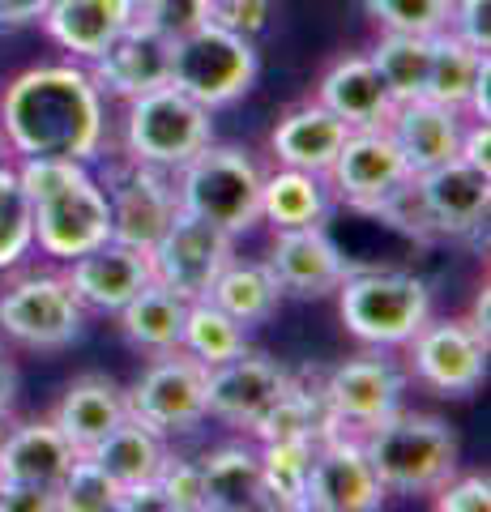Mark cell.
I'll use <instances>...</instances> for the list:
<instances>
[{"instance_id":"cell-14","label":"cell","mask_w":491,"mask_h":512,"mask_svg":"<svg viewBox=\"0 0 491 512\" xmlns=\"http://www.w3.org/2000/svg\"><path fill=\"white\" fill-rule=\"evenodd\" d=\"M325 406L342 436H363L402 406L406 380L385 355H359L334 367L325 380Z\"/></svg>"},{"instance_id":"cell-29","label":"cell","mask_w":491,"mask_h":512,"mask_svg":"<svg viewBox=\"0 0 491 512\" xmlns=\"http://www.w3.org/2000/svg\"><path fill=\"white\" fill-rule=\"evenodd\" d=\"M184 312H188V299H180L176 291L150 282L141 295H133L120 316V329L133 346L150 350V355H167V350H180V333H184Z\"/></svg>"},{"instance_id":"cell-38","label":"cell","mask_w":491,"mask_h":512,"mask_svg":"<svg viewBox=\"0 0 491 512\" xmlns=\"http://www.w3.org/2000/svg\"><path fill=\"white\" fill-rule=\"evenodd\" d=\"M372 218L380 222H389L393 231H402L406 239H415V244H445L436 231V218L432 210H427V197H423V188H419V175H410V180H402L398 188L389 192V197H380L372 210Z\"/></svg>"},{"instance_id":"cell-32","label":"cell","mask_w":491,"mask_h":512,"mask_svg":"<svg viewBox=\"0 0 491 512\" xmlns=\"http://www.w3.org/2000/svg\"><path fill=\"white\" fill-rule=\"evenodd\" d=\"M248 431L261 444H269V440H325V436H334L338 427H334V414L325 406V393L304 389V384L291 380V389L282 393Z\"/></svg>"},{"instance_id":"cell-26","label":"cell","mask_w":491,"mask_h":512,"mask_svg":"<svg viewBox=\"0 0 491 512\" xmlns=\"http://www.w3.org/2000/svg\"><path fill=\"white\" fill-rule=\"evenodd\" d=\"M346 137H351V124L338 120L334 111L321 107V103H304V107H295L278 120L269 146H274L282 167L329 175V167H334V158H338Z\"/></svg>"},{"instance_id":"cell-48","label":"cell","mask_w":491,"mask_h":512,"mask_svg":"<svg viewBox=\"0 0 491 512\" xmlns=\"http://www.w3.org/2000/svg\"><path fill=\"white\" fill-rule=\"evenodd\" d=\"M47 5H52V0H0V30L22 26V22H39Z\"/></svg>"},{"instance_id":"cell-23","label":"cell","mask_w":491,"mask_h":512,"mask_svg":"<svg viewBox=\"0 0 491 512\" xmlns=\"http://www.w3.org/2000/svg\"><path fill=\"white\" fill-rule=\"evenodd\" d=\"M389 133L402 146L410 171H432L440 163H449L462 150V133H466V111L445 107L436 99H410L398 103L389 116Z\"/></svg>"},{"instance_id":"cell-42","label":"cell","mask_w":491,"mask_h":512,"mask_svg":"<svg viewBox=\"0 0 491 512\" xmlns=\"http://www.w3.org/2000/svg\"><path fill=\"white\" fill-rule=\"evenodd\" d=\"M269 18H274V0H205V22L244 39H257Z\"/></svg>"},{"instance_id":"cell-18","label":"cell","mask_w":491,"mask_h":512,"mask_svg":"<svg viewBox=\"0 0 491 512\" xmlns=\"http://www.w3.org/2000/svg\"><path fill=\"white\" fill-rule=\"evenodd\" d=\"M269 269L282 286V295H299V299H325L351 274V261L342 256L338 239L325 231V222L316 227H295V231H278L274 252H269Z\"/></svg>"},{"instance_id":"cell-27","label":"cell","mask_w":491,"mask_h":512,"mask_svg":"<svg viewBox=\"0 0 491 512\" xmlns=\"http://www.w3.org/2000/svg\"><path fill=\"white\" fill-rule=\"evenodd\" d=\"M205 512H257L265 504L261 457L248 444H223L201 457Z\"/></svg>"},{"instance_id":"cell-10","label":"cell","mask_w":491,"mask_h":512,"mask_svg":"<svg viewBox=\"0 0 491 512\" xmlns=\"http://www.w3.org/2000/svg\"><path fill=\"white\" fill-rule=\"evenodd\" d=\"M124 397H129V419L146 423L158 436L193 431L205 419V363L188 350H167Z\"/></svg>"},{"instance_id":"cell-36","label":"cell","mask_w":491,"mask_h":512,"mask_svg":"<svg viewBox=\"0 0 491 512\" xmlns=\"http://www.w3.org/2000/svg\"><path fill=\"white\" fill-rule=\"evenodd\" d=\"M180 350H188L197 363L214 367L227 363L248 350V329L235 316H227L218 303L210 299H193L184 312V333H180Z\"/></svg>"},{"instance_id":"cell-1","label":"cell","mask_w":491,"mask_h":512,"mask_svg":"<svg viewBox=\"0 0 491 512\" xmlns=\"http://www.w3.org/2000/svg\"><path fill=\"white\" fill-rule=\"evenodd\" d=\"M0 128L18 158L94 163L107 141L103 90L82 64H35L5 86Z\"/></svg>"},{"instance_id":"cell-39","label":"cell","mask_w":491,"mask_h":512,"mask_svg":"<svg viewBox=\"0 0 491 512\" xmlns=\"http://www.w3.org/2000/svg\"><path fill=\"white\" fill-rule=\"evenodd\" d=\"M368 18L393 35H440L449 30L453 0H363Z\"/></svg>"},{"instance_id":"cell-17","label":"cell","mask_w":491,"mask_h":512,"mask_svg":"<svg viewBox=\"0 0 491 512\" xmlns=\"http://www.w3.org/2000/svg\"><path fill=\"white\" fill-rule=\"evenodd\" d=\"M90 77L103 90V99H137L154 86L171 82V35H163L150 18H133V26L107 47L99 60H90Z\"/></svg>"},{"instance_id":"cell-8","label":"cell","mask_w":491,"mask_h":512,"mask_svg":"<svg viewBox=\"0 0 491 512\" xmlns=\"http://www.w3.org/2000/svg\"><path fill=\"white\" fill-rule=\"evenodd\" d=\"M0 329L30 350H65L86 333V303L65 274H30L0 291Z\"/></svg>"},{"instance_id":"cell-28","label":"cell","mask_w":491,"mask_h":512,"mask_svg":"<svg viewBox=\"0 0 491 512\" xmlns=\"http://www.w3.org/2000/svg\"><path fill=\"white\" fill-rule=\"evenodd\" d=\"M205 299L218 303L227 316H235L244 329H252V325H265V320L278 312L282 286L265 261H235L231 256L223 265V274H218L214 286L205 291Z\"/></svg>"},{"instance_id":"cell-43","label":"cell","mask_w":491,"mask_h":512,"mask_svg":"<svg viewBox=\"0 0 491 512\" xmlns=\"http://www.w3.org/2000/svg\"><path fill=\"white\" fill-rule=\"evenodd\" d=\"M137 13L150 18L163 35L176 39L205 22V0H137Z\"/></svg>"},{"instance_id":"cell-13","label":"cell","mask_w":491,"mask_h":512,"mask_svg":"<svg viewBox=\"0 0 491 512\" xmlns=\"http://www.w3.org/2000/svg\"><path fill=\"white\" fill-rule=\"evenodd\" d=\"M385 495L389 491L376 478L359 436L334 431V436L316 440L304 512H376L385 508Z\"/></svg>"},{"instance_id":"cell-33","label":"cell","mask_w":491,"mask_h":512,"mask_svg":"<svg viewBox=\"0 0 491 512\" xmlns=\"http://www.w3.org/2000/svg\"><path fill=\"white\" fill-rule=\"evenodd\" d=\"M487 69H491L487 52H474V47H466L457 35L440 30V35H432V73H427L423 99H436L445 107L466 111L470 94H474V86H479V77Z\"/></svg>"},{"instance_id":"cell-44","label":"cell","mask_w":491,"mask_h":512,"mask_svg":"<svg viewBox=\"0 0 491 512\" xmlns=\"http://www.w3.org/2000/svg\"><path fill=\"white\" fill-rule=\"evenodd\" d=\"M449 35H457L474 52L491 47V0H453Z\"/></svg>"},{"instance_id":"cell-49","label":"cell","mask_w":491,"mask_h":512,"mask_svg":"<svg viewBox=\"0 0 491 512\" xmlns=\"http://www.w3.org/2000/svg\"><path fill=\"white\" fill-rule=\"evenodd\" d=\"M13 406H18V367L0 346V419H13Z\"/></svg>"},{"instance_id":"cell-22","label":"cell","mask_w":491,"mask_h":512,"mask_svg":"<svg viewBox=\"0 0 491 512\" xmlns=\"http://www.w3.org/2000/svg\"><path fill=\"white\" fill-rule=\"evenodd\" d=\"M77 457L82 453L65 440V431H60L52 419L18 423V427L5 431V440H0V470H5V478L18 487L56 491L65 483V474L73 470Z\"/></svg>"},{"instance_id":"cell-19","label":"cell","mask_w":491,"mask_h":512,"mask_svg":"<svg viewBox=\"0 0 491 512\" xmlns=\"http://www.w3.org/2000/svg\"><path fill=\"white\" fill-rule=\"evenodd\" d=\"M419 188L436 218L440 239H479L491 214V175L470 167L466 158H449L432 171H419Z\"/></svg>"},{"instance_id":"cell-12","label":"cell","mask_w":491,"mask_h":512,"mask_svg":"<svg viewBox=\"0 0 491 512\" xmlns=\"http://www.w3.org/2000/svg\"><path fill=\"white\" fill-rule=\"evenodd\" d=\"M415 376L440 397H470L487 380V338L470 320H427L406 342Z\"/></svg>"},{"instance_id":"cell-3","label":"cell","mask_w":491,"mask_h":512,"mask_svg":"<svg viewBox=\"0 0 491 512\" xmlns=\"http://www.w3.org/2000/svg\"><path fill=\"white\" fill-rule=\"evenodd\" d=\"M359 444L385 491L398 495H432L462 466L457 431L445 419H436V414H419L402 406L389 419H380L372 431H363Z\"/></svg>"},{"instance_id":"cell-50","label":"cell","mask_w":491,"mask_h":512,"mask_svg":"<svg viewBox=\"0 0 491 512\" xmlns=\"http://www.w3.org/2000/svg\"><path fill=\"white\" fill-rule=\"evenodd\" d=\"M9 154L13 150H9V141H5V128H0V163H9Z\"/></svg>"},{"instance_id":"cell-25","label":"cell","mask_w":491,"mask_h":512,"mask_svg":"<svg viewBox=\"0 0 491 512\" xmlns=\"http://www.w3.org/2000/svg\"><path fill=\"white\" fill-rule=\"evenodd\" d=\"M316 103L329 107L338 120H346L351 128H380L393 116V94L385 86V77L376 73L372 56H346L334 69L321 77V90H316Z\"/></svg>"},{"instance_id":"cell-30","label":"cell","mask_w":491,"mask_h":512,"mask_svg":"<svg viewBox=\"0 0 491 512\" xmlns=\"http://www.w3.org/2000/svg\"><path fill=\"white\" fill-rule=\"evenodd\" d=\"M329 214V192L321 184V175L282 167L274 175H265L261 184V218L274 231H295V227H316Z\"/></svg>"},{"instance_id":"cell-34","label":"cell","mask_w":491,"mask_h":512,"mask_svg":"<svg viewBox=\"0 0 491 512\" xmlns=\"http://www.w3.org/2000/svg\"><path fill=\"white\" fill-rule=\"evenodd\" d=\"M372 64L385 77L393 103H410L427 94V73H432V35H393L385 30L372 47Z\"/></svg>"},{"instance_id":"cell-11","label":"cell","mask_w":491,"mask_h":512,"mask_svg":"<svg viewBox=\"0 0 491 512\" xmlns=\"http://www.w3.org/2000/svg\"><path fill=\"white\" fill-rule=\"evenodd\" d=\"M107 201H112V239L150 252L171 218L180 214V192L171 171L150 167V163H124L107 180Z\"/></svg>"},{"instance_id":"cell-6","label":"cell","mask_w":491,"mask_h":512,"mask_svg":"<svg viewBox=\"0 0 491 512\" xmlns=\"http://www.w3.org/2000/svg\"><path fill=\"white\" fill-rule=\"evenodd\" d=\"M261 73V56L252 39L231 35V30L201 22L171 39V86L184 90L201 107H231L244 99Z\"/></svg>"},{"instance_id":"cell-35","label":"cell","mask_w":491,"mask_h":512,"mask_svg":"<svg viewBox=\"0 0 491 512\" xmlns=\"http://www.w3.org/2000/svg\"><path fill=\"white\" fill-rule=\"evenodd\" d=\"M257 457H261L265 504L269 508H287V512H304L316 440H269V444H261Z\"/></svg>"},{"instance_id":"cell-31","label":"cell","mask_w":491,"mask_h":512,"mask_svg":"<svg viewBox=\"0 0 491 512\" xmlns=\"http://www.w3.org/2000/svg\"><path fill=\"white\" fill-rule=\"evenodd\" d=\"M86 457L112 478L116 487H133V483L158 478V466H163L167 448H163V436H158V431H150L137 419H124L112 436L94 444Z\"/></svg>"},{"instance_id":"cell-5","label":"cell","mask_w":491,"mask_h":512,"mask_svg":"<svg viewBox=\"0 0 491 512\" xmlns=\"http://www.w3.org/2000/svg\"><path fill=\"white\" fill-rule=\"evenodd\" d=\"M261 184L265 175L240 146H205L176 171L180 210L197 214L231 235H244L261 222Z\"/></svg>"},{"instance_id":"cell-2","label":"cell","mask_w":491,"mask_h":512,"mask_svg":"<svg viewBox=\"0 0 491 512\" xmlns=\"http://www.w3.org/2000/svg\"><path fill=\"white\" fill-rule=\"evenodd\" d=\"M18 175L30 197L35 244L47 256L73 261V256L112 239V201H107V188L94 180L90 163H77V158H22Z\"/></svg>"},{"instance_id":"cell-20","label":"cell","mask_w":491,"mask_h":512,"mask_svg":"<svg viewBox=\"0 0 491 512\" xmlns=\"http://www.w3.org/2000/svg\"><path fill=\"white\" fill-rule=\"evenodd\" d=\"M65 278H69L73 295L82 299L86 308H94V312H120L133 295H141L154 282V269H150V252L107 239V244L73 256Z\"/></svg>"},{"instance_id":"cell-46","label":"cell","mask_w":491,"mask_h":512,"mask_svg":"<svg viewBox=\"0 0 491 512\" xmlns=\"http://www.w3.org/2000/svg\"><path fill=\"white\" fill-rule=\"evenodd\" d=\"M0 512H56V491H39V487H5V500H0Z\"/></svg>"},{"instance_id":"cell-40","label":"cell","mask_w":491,"mask_h":512,"mask_svg":"<svg viewBox=\"0 0 491 512\" xmlns=\"http://www.w3.org/2000/svg\"><path fill=\"white\" fill-rule=\"evenodd\" d=\"M120 487L107 478L94 461L82 453L65 474V483L56 487V508L60 512H116Z\"/></svg>"},{"instance_id":"cell-45","label":"cell","mask_w":491,"mask_h":512,"mask_svg":"<svg viewBox=\"0 0 491 512\" xmlns=\"http://www.w3.org/2000/svg\"><path fill=\"white\" fill-rule=\"evenodd\" d=\"M436 495V508L440 512H487L491 508V483L483 474H466V478H449Z\"/></svg>"},{"instance_id":"cell-16","label":"cell","mask_w":491,"mask_h":512,"mask_svg":"<svg viewBox=\"0 0 491 512\" xmlns=\"http://www.w3.org/2000/svg\"><path fill=\"white\" fill-rule=\"evenodd\" d=\"M410 175L415 171H410L402 146L393 141L389 124L351 128V137L342 141L334 167H329V180H334V188L342 192V201L359 214H368L380 197H389V192L402 180H410Z\"/></svg>"},{"instance_id":"cell-52","label":"cell","mask_w":491,"mask_h":512,"mask_svg":"<svg viewBox=\"0 0 491 512\" xmlns=\"http://www.w3.org/2000/svg\"><path fill=\"white\" fill-rule=\"evenodd\" d=\"M5 431H9V419H0V440H5Z\"/></svg>"},{"instance_id":"cell-4","label":"cell","mask_w":491,"mask_h":512,"mask_svg":"<svg viewBox=\"0 0 491 512\" xmlns=\"http://www.w3.org/2000/svg\"><path fill=\"white\" fill-rule=\"evenodd\" d=\"M342 325L376 350L406 346L432 320L427 282L402 269H351L338 286Z\"/></svg>"},{"instance_id":"cell-24","label":"cell","mask_w":491,"mask_h":512,"mask_svg":"<svg viewBox=\"0 0 491 512\" xmlns=\"http://www.w3.org/2000/svg\"><path fill=\"white\" fill-rule=\"evenodd\" d=\"M124 419H129V397H124V389L112 376L73 380L52 414V423L65 431V440L77 453H90V448L112 436Z\"/></svg>"},{"instance_id":"cell-9","label":"cell","mask_w":491,"mask_h":512,"mask_svg":"<svg viewBox=\"0 0 491 512\" xmlns=\"http://www.w3.org/2000/svg\"><path fill=\"white\" fill-rule=\"evenodd\" d=\"M231 256H235L231 231L180 210L163 231V239L150 248V269L158 286H167V291H176L180 299L193 303V299H205V291L223 274Z\"/></svg>"},{"instance_id":"cell-41","label":"cell","mask_w":491,"mask_h":512,"mask_svg":"<svg viewBox=\"0 0 491 512\" xmlns=\"http://www.w3.org/2000/svg\"><path fill=\"white\" fill-rule=\"evenodd\" d=\"M158 491L167 500V512H205V483H201V461L188 457H163L158 466Z\"/></svg>"},{"instance_id":"cell-21","label":"cell","mask_w":491,"mask_h":512,"mask_svg":"<svg viewBox=\"0 0 491 512\" xmlns=\"http://www.w3.org/2000/svg\"><path fill=\"white\" fill-rule=\"evenodd\" d=\"M137 18V0H52L43 9V30L73 60H99Z\"/></svg>"},{"instance_id":"cell-7","label":"cell","mask_w":491,"mask_h":512,"mask_svg":"<svg viewBox=\"0 0 491 512\" xmlns=\"http://www.w3.org/2000/svg\"><path fill=\"white\" fill-rule=\"evenodd\" d=\"M214 111L188 99L176 86H154L129 99L124 116V150L133 163H150L163 171H180L197 150L214 141Z\"/></svg>"},{"instance_id":"cell-51","label":"cell","mask_w":491,"mask_h":512,"mask_svg":"<svg viewBox=\"0 0 491 512\" xmlns=\"http://www.w3.org/2000/svg\"><path fill=\"white\" fill-rule=\"evenodd\" d=\"M5 487H9V478H5V470H0V500H5Z\"/></svg>"},{"instance_id":"cell-37","label":"cell","mask_w":491,"mask_h":512,"mask_svg":"<svg viewBox=\"0 0 491 512\" xmlns=\"http://www.w3.org/2000/svg\"><path fill=\"white\" fill-rule=\"evenodd\" d=\"M35 248V218L18 167L0 163V269L22 265Z\"/></svg>"},{"instance_id":"cell-47","label":"cell","mask_w":491,"mask_h":512,"mask_svg":"<svg viewBox=\"0 0 491 512\" xmlns=\"http://www.w3.org/2000/svg\"><path fill=\"white\" fill-rule=\"evenodd\" d=\"M487 150H491V128H487V120L466 124V133H462V150H457V158H466L470 167H479V171H487V175H491V158H487Z\"/></svg>"},{"instance_id":"cell-15","label":"cell","mask_w":491,"mask_h":512,"mask_svg":"<svg viewBox=\"0 0 491 512\" xmlns=\"http://www.w3.org/2000/svg\"><path fill=\"white\" fill-rule=\"evenodd\" d=\"M291 380L295 376L278 359L244 350V355H235L227 363L205 367V414L248 431L291 389Z\"/></svg>"}]
</instances>
